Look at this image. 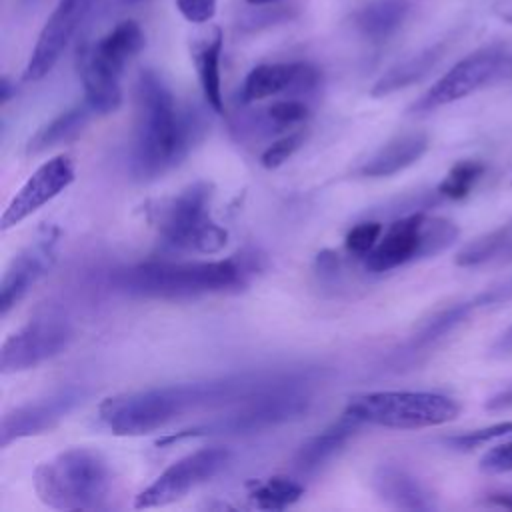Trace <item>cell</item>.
Returning <instances> with one entry per match:
<instances>
[{
    "label": "cell",
    "mask_w": 512,
    "mask_h": 512,
    "mask_svg": "<svg viewBox=\"0 0 512 512\" xmlns=\"http://www.w3.org/2000/svg\"><path fill=\"white\" fill-rule=\"evenodd\" d=\"M298 372H242L202 382L122 392L102 400L98 416L112 434L142 436L164 428L188 412L222 406L230 408L288 382Z\"/></svg>",
    "instance_id": "obj_1"
},
{
    "label": "cell",
    "mask_w": 512,
    "mask_h": 512,
    "mask_svg": "<svg viewBox=\"0 0 512 512\" xmlns=\"http://www.w3.org/2000/svg\"><path fill=\"white\" fill-rule=\"evenodd\" d=\"M136 128L132 174L152 180L180 164L202 134V122L190 108H180L170 86L156 70H140L134 86Z\"/></svg>",
    "instance_id": "obj_2"
},
{
    "label": "cell",
    "mask_w": 512,
    "mask_h": 512,
    "mask_svg": "<svg viewBox=\"0 0 512 512\" xmlns=\"http://www.w3.org/2000/svg\"><path fill=\"white\" fill-rule=\"evenodd\" d=\"M244 266L236 258L226 260H148L114 274L118 290L156 300H186L234 290L244 284Z\"/></svg>",
    "instance_id": "obj_3"
},
{
    "label": "cell",
    "mask_w": 512,
    "mask_h": 512,
    "mask_svg": "<svg viewBox=\"0 0 512 512\" xmlns=\"http://www.w3.org/2000/svg\"><path fill=\"white\" fill-rule=\"evenodd\" d=\"M312 376L314 372L300 370V374H296L288 382L234 404L222 416L164 436L156 444L166 446L202 436H244L300 420L310 412L312 406V398L308 392Z\"/></svg>",
    "instance_id": "obj_4"
},
{
    "label": "cell",
    "mask_w": 512,
    "mask_h": 512,
    "mask_svg": "<svg viewBox=\"0 0 512 512\" xmlns=\"http://www.w3.org/2000/svg\"><path fill=\"white\" fill-rule=\"evenodd\" d=\"M32 484L40 502L50 508L98 510L108 498L112 474L100 452L68 448L40 462Z\"/></svg>",
    "instance_id": "obj_5"
},
{
    "label": "cell",
    "mask_w": 512,
    "mask_h": 512,
    "mask_svg": "<svg viewBox=\"0 0 512 512\" xmlns=\"http://www.w3.org/2000/svg\"><path fill=\"white\" fill-rule=\"evenodd\" d=\"M144 30L134 20H122L92 44L78 48L76 64L84 96L96 114H112L122 104L120 78L126 64L144 48Z\"/></svg>",
    "instance_id": "obj_6"
},
{
    "label": "cell",
    "mask_w": 512,
    "mask_h": 512,
    "mask_svg": "<svg viewBox=\"0 0 512 512\" xmlns=\"http://www.w3.org/2000/svg\"><path fill=\"white\" fill-rule=\"evenodd\" d=\"M214 186L206 180L188 184L178 194L146 206L148 222L174 248L216 254L228 242V232L210 218Z\"/></svg>",
    "instance_id": "obj_7"
},
{
    "label": "cell",
    "mask_w": 512,
    "mask_h": 512,
    "mask_svg": "<svg viewBox=\"0 0 512 512\" xmlns=\"http://www.w3.org/2000/svg\"><path fill=\"white\" fill-rule=\"evenodd\" d=\"M344 412L352 414L362 424L416 430L456 420L460 404L452 396L440 392L378 390L350 398Z\"/></svg>",
    "instance_id": "obj_8"
},
{
    "label": "cell",
    "mask_w": 512,
    "mask_h": 512,
    "mask_svg": "<svg viewBox=\"0 0 512 512\" xmlns=\"http://www.w3.org/2000/svg\"><path fill=\"white\" fill-rule=\"evenodd\" d=\"M460 236V228L440 216L424 212L408 214L390 224L376 246L366 254V268L388 272L408 262L430 258L450 248Z\"/></svg>",
    "instance_id": "obj_9"
},
{
    "label": "cell",
    "mask_w": 512,
    "mask_h": 512,
    "mask_svg": "<svg viewBox=\"0 0 512 512\" xmlns=\"http://www.w3.org/2000/svg\"><path fill=\"white\" fill-rule=\"evenodd\" d=\"M512 78V50L500 44L484 46L444 72L412 106L410 112L424 114L458 102L474 92Z\"/></svg>",
    "instance_id": "obj_10"
},
{
    "label": "cell",
    "mask_w": 512,
    "mask_h": 512,
    "mask_svg": "<svg viewBox=\"0 0 512 512\" xmlns=\"http://www.w3.org/2000/svg\"><path fill=\"white\" fill-rule=\"evenodd\" d=\"M230 462V450L222 446L198 448L170 464L136 498L134 508H156L184 498L190 490L214 478Z\"/></svg>",
    "instance_id": "obj_11"
},
{
    "label": "cell",
    "mask_w": 512,
    "mask_h": 512,
    "mask_svg": "<svg viewBox=\"0 0 512 512\" xmlns=\"http://www.w3.org/2000/svg\"><path fill=\"white\" fill-rule=\"evenodd\" d=\"M72 326L62 318L30 320L2 342L0 372L16 374L62 354L72 342Z\"/></svg>",
    "instance_id": "obj_12"
},
{
    "label": "cell",
    "mask_w": 512,
    "mask_h": 512,
    "mask_svg": "<svg viewBox=\"0 0 512 512\" xmlns=\"http://www.w3.org/2000/svg\"><path fill=\"white\" fill-rule=\"evenodd\" d=\"M60 230L44 226L6 266L0 282V314L6 316L56 264Z\"/></svg>",
    "instance_id": "obj_13"
},
{
    "label": "cell",
    "mask_w": 512,
    "mask_h": 512,
    "mask_svg": "<svg viewBox=\"0 0 512 512\" xmlns=\"http://www.w3.org/2000/svg\"><path fill=\"white\" fill-rule=\"evenodd\" d=\"M96 0H58L56 8L42 26L34 50L24 68L26 82H38L52 72L70 40L92 12Z\"/></svg>",
    "instance_id": "obj_14"
},
{
    "label": "cell",
    "mask_w": 512,
    "mask_h": 512,
    "mask_svg": "<svg viewBox=\"0 0 512 512\" xmlns=\"http://www.w3.org/2000/svg\"><path fill=\"white\" fill-rule=\"evenodd\" d=\"M74 176H76L74 162L66 154H58L42 162L8 202L0 218V230L6 232L18 226L22 220L32 216L44 204L54 200L60 192H64L74 182Z\"/></svg>",
    "instance_id": "obj_15"
},
{
    "label": "cell",
    "mask_w": 512,
    "mask_h": 512,
    "mask_svg": "<svg viewBox=\"0 0 512 512\" xmlns=\"http://www.w3.org/2000/svg\"><path fill=\"white\" fill-rule=\"evenodd\" d=\"M82 398L84 392L80 388L68 386L36 402H26L12 408L2 416L0 422V446L6 448L16 440L52 430L82 402Z\"/></svg>",
    "instance_id": "obj_16"
},
{
    "label": "cell",
    "mask_w": 512,
    "mask_h": 512,
    "mask_svg": "<svg viewBox=\"0 0 512 512\" xmlns=\"http://www.w3.org/2000/svg\"><path fill=\"white\" fill-rule=\"evenodd\" d=\"M320 70L310 62L260 64L248 72L242 84L244 102H258L278 94H306L320 84Z\"/></svg>",
    "instance_id": "obj_17"
},
{
    "label": "cell",
    "mask_w": 512,
    "mask_h": 512,
    "mask_svg": "<svg viewBox=\"0 0 512 512\" xmlns=\"http://www.w3.org/2000/svg\"><path fill=\"white\" fill-rule=\"evenodd\" d=\"M372 488L392 508L398 510H434L432 492L408 470L396 464H380L372 472Z\"/></svg>",
    "instance_id": "obj_18"
},
{
    "label": "cell",
    "mask_w": 512,
    "mask_h": 512,
    "mask_svg": "<svg viewBox=\"0 0 512 512\" xmlns=\"http://www.w3.org/2000/svg\"><path fill=\"white\" fill-rule=\"evenodd\" d=\"M430 138L426 132L398 134L380 146L360 168L358 174L364 178H388L408 166L416 164L428 150Z\"/></svg>",
    "instance_id": "obj_19"
},
{
    "label": "cell",
    "mask_w": 512,
    "mask_h": 512,
    "mask_svg": "<svg viewBox=\"0 0 512 512\" xmlns=\"http://www.w3.org/2000/svg\"><path fill=\"white\" fill-rule=\"evenodd\" d=\"M222 30L218 26L198 34L192 40L190 54L200 80V88L206 104L216 112L224 114L222 80H220V56H222Z\"/></svg>",
    "instance_id": "obj_20"
},
{
    "label": "cell",
    "mask_w": 512,
    "mask_h": 512,
    "mask_svg": "<svg viewBox=\"0 0 512 512\" xmlns=\"http://www.w3.org/2000/svg\"><path fill=\"white\" fill-rule=\"evenodd\" d=\"M362 426L360 420H356L352 414L342 412V416L330 424L326 430L310 436L302 442L294 456V468L298 472H314L322 464H326L332 456H336L346 442L354 436V432Z\"/></svg>",
    "instance_id": "obj_21"
},
{
    "label": "cell",
    "mask_w": 512,
    "mask_h": 512,
    "mask_svg": "<svg viewBox=\"0 0 512 512\" xmlns=\"http://www.w3.org/2000/svg\"><path fill=\"white\" fill-rule=\"evenodd\" d=\"M410 14L408 0H368L352 14L354 30L372 44L392 38Z\"/></svg>",
    "instance_id": "obj_22"
},
{
    "label": "cell",
    "mask_w": 512,
    "mask_h": 512,
    "mask_svg": "<svg viewBox=\"0 0 512 512\" xmlns=\"http://www.w3.org/2000/svg\"><path fill=\"white\" fill-rule=\"evenodd\" d=\"M444 52H446V42H438V44H432V46L412 54L410 58L394 64L374 82V86L370 88V96L382 98V96L394 94L398 90H404V88L420 82L436 68V64L442 60Z\"/></svg>",
    "instance_id": "obj_23"
},
{
    "label": "cell",
    "mask_w": 512,
    "mask_h": 512,
    "mask_svg": "<svg viewBox=\"0 0 512 512\" xmlns=\"http://www.w3.org/2000/svg\"><path fill=\"white\" fill-rule=\"evenodd\" d=\"M90 114H94V110L86 100L84 104H78L60 112L58 116H54L50 122H46L36 130V134L30 138L26 146V154H32V156L42 154L54 146L74 140L88 124Z\"/></svg>",
    "instance_id": "obj_24"
},
{
    "label": "cell",
    "mask_w": 512,
    "mask_h": 512,
    "mask_svg": "<svg viewBox=\"0 0 512 512\" xmlns=\"http://www.w3.org/2000/svg\"><path fill=\"white\" fill-rule=\"evenodd\" d=\"M502 260H512V220L474 238L454 258L456 266L462 268H476Z\"/></svg>",
    "instance_id": "obj_25"
},
{
    "label": "cell",
    "mask_w": 512,
    "mask_h": 512,
    "mask_svg": "<svg viewBox=\"0 0 512 512\" xmlns=\"http://www.w3.org/2000/svg\"><path fill=\"white\" fill-rule=\"evenodd\" d=\"M250 500L260 510H284L304 496V486L288 476H270L248 484Z\"/></svg>",
    "instance_id": "obj_26"
},
{
    "label": "cell",
    "mask_w": 512,
    "mask_h": 512,
    "mask_svg": "<svg viewBox=\"0 0 512 512\" xmlns=\"http://www.w3.org/2000/svg\"><path fill=\"white\" fill-rule=\"evenodd\" d=\"M484 172H486V164L482 160H474V158L458 160L446 172V176L438 184L436 192H438V196L448 198V200H464L472 194V190L476 188V184L480 182Z\"/></svg>",
    "instance_id": "obj_27"
},
{
    "label": "cell",
    "mask_w": 512,
    "mask_h": 512,
    "mask_svg": "<svg viewBox=\"0 0 512 512\" xmlns=\"http://www.w3.org/2000/svg\"><path fill=\"white\" fill-rule=\"evenodd\" d=\"M512 434V420H506V422H498V424H492V426H486V428H478V430H472V432H464V434H456V436H448L446 438V444L454 450H460V452H470L474 448H480L496 438H502V436H508Z\"/></svg>",
    "instance_id": "obj_28"
},
{
    "label": "cell",
    "mask_w": 512,
    "mask_h": 512,
    "mask_svg": "<svg viewBox=\"0 0 512 512\" xmlns=\"http://www.w3.org/2000/svg\"><path fill=\"white\" fill-rule=\"evenodd\" d=\"M310 110L302 100L296 98H286V100H276L272 102L264 116L268 120V124L276 126V128H286V126H296L300 122H304L308 118Z\"/></svg>",
    "instance_id": "obj_29"
},
{
    "label": "cell",
    "mask_w": 512,
    "mask_h": 512,
    "mask_svg": "<svg viewBox=\"0 0 512 512\" xmlns=\"http://www.w3.org/2000/svg\"><path fill=\"white\" fill-rule=\"evenodd\" d=\"M304 130H294V132H288L286 136H282L280 140L272 142L260 156V164L268 170L272 168H278L282 166L290 156H294V152L304 144Z\"/></svg>",
    "instance_id": "obj_30"
},
{
    "label": "cell",
    "mask_w": 512,
    "mask_h": 512,
    "mask_svg": "<svg viewBox=\"0 0 512 512\" xmlns=\"http://www.w3.org/2000/svg\"><path fill=\"white\" fill-rule=\"evenodd\" d=\"M382 236V224L380 222H360L354 228H350V232L346 234V250L356 254V256H366L376 242Z\"/></svg>",
    "instance_id": "obj_31"
},
{
    "label": "cell",
    "mask_w": 512,
    "mask_h": 512,
    "mask_svg": "<svg viewBox=\"0 0 512 512\" xmlns=\"http://www.w3.org/2000/svg\"><path fill=\"white\" fill-rule=\"evenodd\" d=\"M480 470L488 474H504L512 472V442L498 444L490 448L482 458H480Z\"/></svg>",
    "instance_id": "obj_32"
},
{
    "label": "cell",
    "mask_w": 512,
    "mask_h": 512,
    "mask_svg": "<svg viewBox=\"0 0 512 512\" xmlns=\"http://www.w3.org/2000/svg\"><path fill=\"white\" fill-rule=\"evenodd\" d=\"M218 0H176L178 12L192 24H206L216 14Z\"/></svg>",
    "instance_id": "obj_33"
},
{
    "label": "cell",
    "mask_w": 512,
    "mask_h": 512,
    "mask_svg": "<svg viewBox=\"0 0 512 512\" xmlns=\"http://www.w3.org/2000/svg\"><path fill=\"white\" fill-rule=\"evenodd\" d=\"M490 356H494V358H508V356H512V324L492 342Z\"/></svg>",
    "instance_id": "obj_34"
},
{
    "label": "cell",
    "mask_w": 512,
    "mask_h": 512,
    "mask_svg": "<svg viewBox=\"0 0 512 512\" xmlns=\"http://www.w3.org/2000/svg\"><path fill=\"white\" fill-rule=\"evenodd\" d=\"M336 256H338V254H334V252H330V250L320 252V254H318V258H316V266H318V270H320L322 274L336 272V268H338V258H336Z\"/></svg>",
    "instance_id": "obj_35"
},
{
    "label": "cell",
    "mask_w": 512,
    "mask_h": 512,
    "mask_svg": "<svg viewBox=\"0 0 512 512\" xmlns=\"http://www.w3.org/2000/svg\"><path fill=\"white\" fill-rule=\"evenodd\" d=\"M512 406V386L494 394L492 398H488L486 408L488 410H502V408H510Z\"/></svg>",
    "instance_id": "obj_36"
},
{
    "label": "cell",
    "mask_w": 512,
    "mask_h": 512,
    "mask_svg": "<svg viewBox=\"0 0 512 512\" xmlns=\"http://www.w3.org/2000/svg\"><path fill=\"white\" fill-rule=\"evenodd\" d=\"M490 504H494V506H500V508H510L512 510V494H490L488 498H486Z\"/></svg>",
    "instance_id": "obj_37"
},
{
    "label": "cell",
    "mask_w": 512,
    "mask_h": 512,
    "mask_svg": "<svg viewBox=\"0 0 512 512\" xmlns=\"http://www.w3.org/2000/svg\"><path fill=\"white\" fill-rule=\"evenodd\" d=\"M14 94H16V88H14V86H12V82L4 76V78H2V82H0V102H2V104H6Z\"/></svg>",
    "instance_id": "obj_38"
},
{
    "label": "cell",
    "mask_w": 512,
    "mask_h": 512,
    "mask_svg": "<svg viewBox=\"0 0 512 512\" xmlns=\"http://www.w3.org/2000/svg\"><path fill=\"white\" fill-rule=\"evenodd\" d=\"M250 6H270V4H276L278 0H246Z\"/></svg>",
    "instance_id": "obj_39"
},
{
    "label": "cell",
    "mask_w": 512,
    "mask_h": 512,
    "mask_svg": "<svg viewBox=\"0 0 512 512\" xmlns=\"http://www.w3.org/2000/svg\"><path fill=\"white\" fill-rule=\"evenodd\" d=\"M124 4H140V2H146V0H122Z\"/></svg>",
    "instance_id": "obj_40"
}]
</instances>
